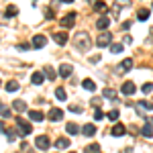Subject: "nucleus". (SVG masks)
<instances>
[{
	"label": "nucleus",
	"instance_id": "29",
	"mask_svg": "<svg viewBox=\"0 0 153 153\" xmlns=\"http://www.w3.org/2000/svg\"><path fill=\"white\" fill-rule=\"evenodd\" d=\"M4 14H6V16H8V19H12V16H16V14H19V8H16V6H8V8H6V12H4Z\"/></svg>",
	"mask_w": 153,
	"mask_h": 153
},
{
	"label": "nucleus",
	"instance_id": "44",
	"mask_svg": "<svg viewBox=\"0 0 153 153\" xmlns=\"http://www.w3.org/2000/svg\"><path fill=\"white\" fill-rule=\"evenodd\" d=\"M149 123H151V125H153V118H149Z\"/></svg>",
	"mask_w": 153,
	"mask_h": 153
},
{
	"label": "nucleus",
	"instance_id": "42",
	"mask_svg": "<svg viewBox=\"0 0 153 153\" xmlns=\"http://www.w3.org/2000/svg\"><path fill=\"white\" fill-rule=\"evenodd\" d=\"M0 133H6V127H4V123H0Z\"/></svg>",
	"mask_w": 153,
	"mask_h": 153
},
{
	"label": "nucleus",
	"instance_id": "30",
	"mask_svg": "<svg viewBox=\"0 0 153 153\" xmlns=\"http://www.w3.org/2000/svg\"><path fill=\"white\" fill-rule=\"evenodd\" d=\"M4 88H6V92H16L19 90V82H8Z\"/></svg>",
	"mask_w": 153,
	"mask_h": 153
},
{
	"label": "nucleus",
	"instance_id": "34",
	"mask_svg": "<svg viewBox=\"0 0 153 153\" xmlns=\"http://www.w3.org/2000/svg\"><path fill=\"white\" fill-rule=\"evenodd\" d=\"M141 90H143V94H149V92H153V84L151 82H145Z\"/></svg>",
	"mask_w": 153,
	"mask_h": 153
},
{
	"label": "nucleus",
	"instance_id": "2",
	"mask_svg": "<svg viewBox=\"0 0 153 153\" xmlns=\"http://www.w3.org/2000/svg\"><path fill=\"white\" fill-rule=\"evenodd\" d=\"M135 110H137V114H141V117H147V112H149V110H153V102L139 100V102L135 104Z\"/></svg>",
	"mask_w": 153,
	"mask_h": 153
},
{
	"label": "nucleus",
	"instance_id": "41",
	"mask_svg": "<svg viewBox=\"0 0 153 153\" xmlns=\"http://www.w3.org/2000/svg\"><path fill=\"white\" fill-rule=\"evenodd\" d=\"M120 153H133V147H127V149H123Z\"/></svg>",
	"mask_w": 153,
	"mask_h": 153
},
{
	"label": "nucleus",
	"instance_id": "25",
	"mask_svg": "<svg viewBox=\"0 0 153 153\" xmlns=\"http://www.w3.org/2000/svg\"><path fill=\"white\" fill-rule=\"evenodd\" d=\"M84 153H102V151H100V145L90 143V145H86V147H84Z\"/></svg>",
	"mask_w": 153,
	"mask_h": 153
},
{
	"label": "nucleus",
	"instance_id": "11",
	"mask_svg": "<svg viewBox=\"0 0 153 153\" xmlns=\"http://www.w3.org/2000/svg\"><path fill=\"white\" fill-rule=\"evenodd\" d=\"M61 118H63V110H61V108H51V110H49V120L57 123Z\"/></svg>",
	"mask_w": 153,
	"mask_h": 153
},
{
	"label": "nucleus",
	"instance_id": "12",
	"mask_svg": "<svg viewBox=\"0 0 153 153\" xmlns=\"http://www.w3.org/2000/svg\"><path fill=\"white\" fill-rule=\"evenodd\" d=\"M53 41H55L57 45H65V43H68V33H63V31L53 33Z\"/></svg>",
	"mask_w": 153,
	"mask_h": 153
},
{
	"label": "nucleus",
	"instance_id": "38",
	"mask_svg": "<svg viewBox=\"0 0 153 153\" xmlns=\"http://www.w3.org/2000/svg\"><path fill=\"white\" fill-rule=\"evenodd\" d=\"M29 47H31V45H27V43H21V45H19V47H16V49H21V51H27V49H29Z\"/></svg>",
	"mask_w": 153,
	"mask_h": 153
},
{
	"label": "nucleus",
	"instance_id": "28",
	"mask_svg": "<svg viewBox=\"0 0 153 153\" xmlns=\"http://www.w3.org/2000/svg\"><path fill=\"white\" fill-rule=\"evenodd\" d=\"M55 96H57V100H61V102H63V100L68 98V94H65V88H61V86H59V88H55Z\"/></svg>",
	"mask_w": 153,
	"mask_h": 153
},
{
	"label": "nucleus",
	"instance_id": "14",
	"mask_svg": "<svg viewBox=\"0 0 153 153\" xmlns=\"http://www.w3.org/2000/svg\"><path fill=\"white\" fill-rule=\"evenodd\" d=\"M96 27H98L100 31H106V29L110 27V16H100V19L96 21Z\"/></svg>",
	"mask_w": 153,
	"mask_h": 153
},
{
	"label": "nucleus",
	"instance_id": "10",
	"mask_svg": "<svg viewBox=\"0 0 153 153\" xmlns=\"http://www.w3.org/2000/svg\"><path fill=\"white\" fill-rule=\"evenodd\" d=\"M71 74H74V68H71L70 63H61L59 65V76L61 78H70Z\"/></svg>",
	"mask_w": 153,
	"mask_h": 153
},
{
	"label": "nucleus",
	"instance_id": "7",
	"mask_svg": "<svg viewBox=\"0 0 153 153\" xmlns=\"http://www.w3.org/2000/svg\"><path fill=\"white\" fill-rule=\"evenodd\" d=\"M45 45H47V37L45 35H35L33 41H31V47L33 49H43Z\"/></svg>",
	"mask_w": 153,
	"mask_h": 153
},
{
	"label": "nucleus",
	"instance_id": "32",
	"mask_svg": "<svg viewBox=\"0 0 153 153\" xmlns=\"http://www.w3.org/2000/svg\"><path fill=\"white\" fill-rule=\"evenodd\" d=\"M110 51L112 53H123V43H110Z\"/></svg>",
	"mask_w": 153,
	"mask_h": 153
},
{
	"label": "nucleus",
	"instance_id": "43",
	"mask_svg": "<svg viewBox=\"0 0 153 153\" xmlns=\"http://www.w3.org/2000/svg\"><path fill=\"white\" fill-rule=\"evenodd\" d=\"M61 2H65V4H71V2H74V0H61Z\"/></svg>",
	"mask_w": 153,
	"mask_h": 153
},
{
	"label": "nucleus",
	"instance_id": "3",
	"mask_svg": "<svg viewBox=\"0 0 153 153\" xmlns=\"http://www.w3.org/2000/svg\"><path fill=\"white\" fill-rule=\"evenodd\" d=\"M16 127H19V133H21V135H29V133H33V125L27 123V120L21 118V117H16Z\"/></svg>",
	"mask_w": 153,
	"mask_h": 153
},
{
	"label": "nucleus",
	"instance_id": "6",
	"mask_svg": "<svg viewBox=\"0 0 153 153\" xmlns=\"http://www.w3.org/2000/svg\"><path fill=\"white\" fill-rule=\"evenodd\" d=\"M76 16H78L76 12H68V14L61 19V27H63V29H71V27L76 25Z\"/></svg>",
	"mask_w": 153,
	"mask_h": 153
},
{
	"label": "nucleus",
	"instance_id": "33",
	"mask_svg": "<svg viewBox=\"0 0 153 153\" xmlns=\"http://www.w3.org/2000/svg\"><path fill=\"white\" fill-rule=\"evenodd\" d=\"M104 117H106V114L100 110V106H96V110H94V120H102Z\"/></svg>",
	"mask_w": 153,
	"mask_h": 153
},
{
	"label": "nucleus",
	"instance_id": "15",
	"mask_svg": "<svg viewBox=\"0 0 153 153\" xmlns=\"http://www.w3.org/2000/svg\"><path fill=\"white\" fill-rule=\"evenodd\" d=\"M29 118H31L33 123H43V120H45V114H43L41 110H31V112H29Z\"/></svg>",
	"mask_w": 153,
	"mask_h": 153
},
{
	"label": "nucleus",
	"instance_id": "45",
	"mask_svg": "<svg viewBox=\"0 0 153 153\" xmlns=\"http://www.w3.org/2000/svg\"><path fill=\"white\" fill-rule=\"evenodd\" d=\"M86 2H94V0H86Z\"/></svg>",
	"mask_w": 153,
	"mask_h": 153
},
{
	"label": "nucleus",
	"instance_id": "26",
	"mask_svg": "<svg viewBox=\"0 0 153 153\" xmlns=\"http://www.w3.org/2000/svg\"><path fill=\"white\" fill-rule=\"evenodd\" d=\"M82 86H84V90H88V92H94V90H96V84L92 82L90 78H86V80L82 82Z\"/></svg>",
	"mask_w": 153,
	"mask_h": 153
},
{
	"label": "nucleus",
	"instance_id": "8",
	"mask_svg": "<svg viewBox=\"0 0 153 153\" xmlns=\"http://www.w3.org/2000/svg\"><path fill=\"white\" fill-rule=\"evenodd\" d=\"M96 43H98V47H106V45H110V43H112V33H100L98 39H96Z\"/></svg>",
	"mask_w": 153,
	"mask_h": 153
},
{
	"label": "nucleus",
	"instance_id": "17",
	"mask_svg": "<svg viewBox=\"0 0 153 153\" xmlns=\"http://www.w3.org/2000/svg\"><path fill=\"white\" fill-rule=\"evenodd\" d=\"M31 82L35 84V86H41V84L45 82V76H43V71H33V76H31Z\"/></svg>",
	"mask_w": 153,
	"mask_h": 153
},
{
	"label": "nucleus",
	"instance_id": "37",
	"mask_svg": "<svg viewBox=\"0 0 153 153\" xmlns=\"http://www.w3.org/2000/svg\"><path fill=\"white\" fill-rule=\"evenodd\" d=\"M70 110H71V112H82V108H80V106H76V104H71Z\"/></svg>",
	"mask_w": 153,
	"mask_h": 153
},
{
	"label": "nucleus",
	"instance_id": "36",
	"mask_svg": "<svg viewBox=\"0 0 153 153\" xmlns=\"http://www.w3.org/2000/svg\"><path fill=\"white\" fill-rule=\"evenodd\" d=\"M117 4H118V6H129L131 0H117Z\"/></svg>",
	"mask_w": 153,
	"mask_h": 153
},
{
	"label": "nucleus",
	"instance_id": "18",
	"mask_svg": "<svg viewBox=\"0 0 153 153\" xmlns=\"http://www.w3.org/2000/svg\"><path fill=\"white\" fill-rule=\"evenodd\" d=\"M141 135H143V137H147V139H151V137H153V125H151V123H145V125L141 127Z\"/></svg>",
	"mask_w": 153,
	"mask_h": 153
},
{
	"label": "nucleus",
	"instance_id": "40",
	"mask_svg": "<svg viewBox=\"0 0 153 153\" xmlns=\"http://www.w3.org/2000/svg\"><path fill=\"white\" fill-rule=\"evenodd\" d=\"M92 104H94V106H100V98H92Z\"/></svg>",
	"mask_w": 153,
	"mask_h": 153
},
{
	"label": "nucleus",
	"instance_id": "16",
	"mask_svg": "<svg viewBox=\"0 0 153 153\" xmlns=\"http://www.w3.org/2000/svg\"><path fill=\"white\" fill-rule=\"evenodd\" d=\"M117 90H114V88H104V90H102V98H106V100H118L117 98Z\"/></svg>",
	"mask_w": 153,
	"mask_h": 153
},
{
	"label": "nucleus",
	"instance_id": "24",
	"mask_svg": "<svg viewBox=\"0 0 153 153\" xmlns=\"http://www.w3.org/2000/svg\"><path fill=\"white\" fill-rule=\"evenodd\" d=\"M149 16H151V10L149 8H139V12H137V19L139 21H147Z\"/></svg>",
	"mask_w": 153,
	"mask_h": 153
},
{
	"label": "nucleus",
	"instance_id": "4",
	"mask_svg": "<svg viewBox=\"0 0 153 153\" xmlns=\"http://www.w3.org/2000/svg\"><path fill=\"white\" fill-rule=\"evenodd\" d=\"M131 68H133V59H131V57L129 59H123L117 68H114V74H117V76H123V74H127Z\"/></svg>",
	"mask_w": 153,
	"mask_h": 153
},
{
	"label": "nucleus",
	"instance_id": "13",
	"mask_svg": "<svg viewBox=\"0 0 153 153\" xmlns=\"http://www.w3.org/2000/svg\"><path fill=\"white\" fill-rule=\"evenodd\" d=\"M135 92H137V86H135L133 82H125V84H123V94H127V96H133Z\"/></svg>",
	"mask_w": 153,
	"mask_h": 153
},
{
	"label": "nucleus",
	"instance_id": "39",
	"mask_svg": "<svg viewBox=\"0 0 153 153\" xmlns=\"http://www.w3.org/2000/svg\"><path fill=\"white\" fill-rule=\"evenodd\" d=\"M90 61H92V63H98V61H100V55H94V57H90Z\"/></svg>",
	"mask_w": 153,
	"mask_h": 153
},
{
	"label": "nucleus",
	"instance_id": "1",
	"mask_svg": "<svg viewBox=\"0 0 153 153\" xmlns=\"http://www.w3.org/2000/svg\"><path fill=\"white\" fill-rule=\"evenodd\" d=\"M74 45H76V49H80V51H88L90 45H92V39H90L88 33H84V31H82V33H78V35H76Z\"/></svg>",
	"mask_w": 153,
	"mask_h": 153
},
{
	"label": "nucleus",
	"instance_id": "27",
	"mask_svg": "<svg viewBox=\"0 0 153 153\" xmlns=\"http://www.w3.org/2000/svg\"><path fill=\"white\" fill-rule=\"evenodd\" d=\"M0 117H2V118H10L12 117V114H10V108H8L6 104H2V102H0Z\"/></svg>",
	"mask_w": 153,
	"mask_h": 153
},
{
	"label": "nucleus",
	"instance_id": "20",
	"mask_svg": "<svg viewBox=\"0 0 153 153\" xmlns=\"http://www.w3.org/2000/svg\"><path fill=\"white\" fill-rule=\"evenodd\" d=\"M70 145H71V143H70L68 137H59L57 141H55V147H57V149H68Z\"/></svg>",
	"mask_w": 153,
	"mask_h": 153
},
{
	"label": "nucleus",
	"instance_id": "46",
	"mask_svg": "<svg viewBox=\"0 0 153 153\" xmlns=\"http://www.w3.org/2000/svg\"><path fill=\"white\" fill-rule=\"evenodd\" d=\"M70 153H76V151H70Z\"/></svg>",
	"mask_w": 153,
	"mask_h": 153
},
{
	"label": "nucleus",
	"instance_id": "31",
	"mask_svg": "<svg viewBox=\"0 0 153 153\" xmlns=\"http://www.w3.org/2000/svg\"><path fill=\"white\" fill-rule=\"evenodd\" d=\"M106 117L110 118V120H112V123H114V120H118V117H120V112H118V110H114V108H112V110H110V112H106Z\"/></svg>",
	"mask_w": 153,
	"mask_h": 153
},
{
	"label": "nucleus",
	"instance_id": "9",
	"mask_svg": "<svg viewBox=\"0 0 153 153\" xmlns=\"http://www.w3.org/2000/svg\"><path fill=\"white\" fill-rule=\"evenodd\" d=\"M125 133H127V127H125V125H120V123H117V125L110 129V135H112V137H123Z\"/></svg>",
	"mask_w": 153,
	"mask_h": 153
},
{
	"label": "nucleus",
	"instance_id": "21",
	"mask_svg": "<svg viewBox=\"0 0 153 153\" xmlns=\"http://www.w3.org/2000/svg\"><path fill=\"white\" fill-rule=\"evenodd\" d=\"M12 108H14L16 112H25V110H27V102H25V100H14V102H12Z\"/></svg>",
	"mask_w": 153,
	"mask_h": 153
},
{
	"label": "nucleus",
	"instance_id": "23",
	"mask_svg": "<svg viewBox=\"0 0 153 153\" xmlns=\"http://www.w3.org/2000/svg\"><path fill=\"white\" fill-rule=\"evenodd\" d=\"M65 131H68V135H78L82 129H80L76 123H68V125H65Z\"/></svg>",
	"mask_w": 153,
	"mask_h": 153
},
{
	"label": "nucleus",
	"instance_id": "22",
	"mask_svg": "<svg viewBox=\"0 0 153 153\" xmlns=\"http://www.w3.org/2000/svg\"><path fill=\"white\" fill-rule=\"evenodd\" d=\"M82 133L86 135V137H94V135H96V127H94V125H84Z\"/></svg>",
	"mask_w": 153,
	"mask_h": 153
},
{
	"label": "nucleus",
	"instance_id": "35",
	"mask_svg": "<svg viewBox=\"0 0 153 153\" xmlns=\"http://www.w3.org/2000/svg\"><path fill=\"white\" fill-rule=\"evenodd\" d=\"M94 8H96V12H102V10H106V4L98 0V2H94Z\"/></svg>",
	"mask_w": 153,
	"mask_h": 153
},
{
	"label": "nucleus",
	"instance_id": "5",
	"mask_svg": "<svg viewBox=\"0 0 153 153\" xmlns=\"http://www.w3.org/2000/svg\"><path fill=\"white\" fill-rule=\"evenodd\" d=\"M49 145H51V141H49L47 135H39V137L35 139V147L39 149V151H47Z\"/></svg>",
	"mask_w": 153,
	"mask_h": 153
},
{
	"label": "nucleus",
	"instance_id": "19",
	"mask_svg": "<svg viewBox=\"0 0 153 153\" xmlns=\"http://www.w3.org/2000/svg\"><path fill=\"white\" fill-rule=\"evenodd\" d=\"M43 76H45V78H49V82H51V80H55V76H57V71L53 70L51 65H45V68H43Z\"/></svg>",
	"mask_w": 153,
	"mask_h": 153
}]
</instances>
